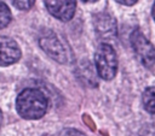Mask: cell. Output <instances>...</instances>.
Segmentation results:
<instances>
[{"label": "cell", "instance_id": "8992f818", "mask_svg": "<svg viewBox=\"0 0 155 136\" xmlns=\"http://www.w3.org/2000/svg\"><path fill=\"white\" fill-rule=\"evenodd\" d=\"M48 12L62 22H68L73 18L76 2L75 1H45Z\"/></svg>", "mask_w": 155, "mask_h": 136}, {"label": "cell", "instance_id": "52a82bcc", "mask_svg": "<svg viewBox=\"0 0 155 136\" xmlns=\"http://www.w3.org/2000/svg\"><path fill=\"white\" fill-rule=\"evenodd\" d=\"M96 24V30L97 34L102 37V39H110L113 36V34L116 32V25H115V20L113 17H110L107 13H102L98 14L94 20Z\"/></svg>", "mask_w": 155, "mask_h": 136}, {"label": "cell", "instance_id": "5bb4252c", "mask_svg": "<svg viewBox=\"0 0 155 136\" xmlns=\"http://www.w3.org/2000/svg\"><path fill=\"white\" fill-rule=\"evenodd\" d=\"M1 120H2V113H1V110H0V124H1Z\"/></svg>", "mask_w": 155, "mask_h": 136}, {"label": "cell", "instance_id": "5b68a950", "mask_svg": "<svg viewBox=\"0 0 155 136\" xmlns=\"http://www.w3.org/2000/svg\"><path fill=\"white\" fill-rule=\"evenodd\" d=\"M21 58V48L17 42L8 37L0 35V66H8L15 64Z\"/></svg>", "mask_w": 155, "mask_h": 136}, {"label": "cell", "instance_id": "7c38bea8", "mask_svg": "<svg viewBox=\"0 0 155 136\" xmlns=\"http://www.w3.org/2000/svg\"><path fill=\"white\" fill-rule=\"evenodd\" d=\"M116 2H119V4H122V5H134L136 2H137V0H132V1H121V0H119V1H116Z\"/></svg>", "mask_w": 155, "mask_h": 136}, {"label": "cell", "instance_id": "7a4b0ae2", "mask_svg": "<svg viewBox=\"0 0 155 136\" xmlns=\"http://www.w3.org/2000/svg\"><path fill=\"white\" fill-rule=\"evenodd\" d=\"M39 43L45 53H47L56 61L62 64H68L71 61L73 55L69 46L62 41L53 31L47 30L42 32L39 39Z\"/></svg>", "mask_w": 155, "mask_h": 136}, {"label": "cell", "instance_id": "ba28073f", "mask_svg": "<svg viewBox=\"0 0 155 136\" xmlns=\"http://www.w3.org/2000/svg\"><path fill=\"white\" fill-rule=\"evenodd\" d=\"M142 101L145 111L155 117V87H149L144 90Z\"/></svg>", "mask_w": 155, "mask_h": 136}, {"label": "cell", "instance_id": "8fae6325", "mask_svg": "<svg viewBox=\"0 0 155 136\" xmlns=\"http://www.w3.org/2000/svg\"><path fill=\"white\" fill-rule=\"evenodd\" d=\"M34 2L35 1H33V0H29V1H13V5L19 10H29L34 5Z\"/></svg>", "mask_w": 155, "mask_h": 136}, {"label": "cell", "instance_id": "4fadbf2b", "mask_svg": "<svg viewBox=\"0 0 155 136\" xmlns=\"http://www.w3.org/2000/svg\"><path fill=\"white\" fill-rule=\"evenodd\" d=\"M153 17H154V19H155V2H154V5H153Z\"/></svg>", "mask_w": 155, "mask_h": 136}, {"label": "cell", "instance_id": "277c9868", "mask_svg": "<svg viewBox=\"0 0 155 136\" xmlns=\"http://www.w3.org/2000/svg\"><path fill=\"white\" fill-rule=\"evenodd\" d=\"M131 45L136 55L144 66L151 67L155 64V47L150 43V41L143 35L139 29L132 31Z\"/></svg>", "mask_w": 155, "mask_h": 136}, {"label": "cell", "instance_id": "3957f363", "mask_svg": "<svg viewBox=\"0 0 155 136\" xmlns=\"http://www.w3.org/2000/svg\"><path fill=\"white\" fill-rule=\"evenodd\" d=\"M94 64L98 76L102 79L110 81L115 77L117 71V57L109 43H102L98 46L94 54Z\"/></svg>", "mask_w": 155, "mask_h": 136}, {"label": "cell", "instance_id": "6da1fadb", "mask_svg": "<svg viewBox=\"0 0 155 136\" xmlns=\"http://www.w3.org/2000/svg\"><path fill=\"white\" fill-rule=\"evenodd\" d=\"M16 108L24 119H40L47 110V97L44 91L35 88L22 90L16 100Z\"/></svg>", "mask_w": 155, "mask_h": 136}, {"label": "cell", "instance_id": "9c48e42d", "mask_svg": "<svg viewBox=\"0 0 155 136\" xmlns=\"http://www.w3.org/2000/svg\"><path fill=\"white\" fill-rule=\"evenodd\" d=\"M11 22V12L5 2L0 1V29H4Z\"/></svg>", "mask_w": 155, "mask_h": 136}, {"label": "cell", "instance_id": "30bf717a", "mask_svg": "<svg viewBox=\"0 0 155 136\" xmlns=\"http://www.w3.org/2000/svg\"><path fill=\"white\" fill-rule=\"evenodd\" d=\"M59 136H86V135H85V134H82L81 131L76 130V129L67 128V129H64V130L59 134Z\"/></svg>", "mask_w": 155, "mask_h": 136}]
</instances>
